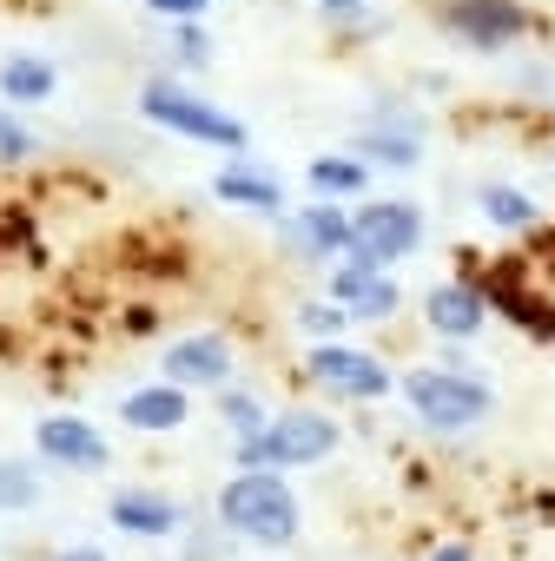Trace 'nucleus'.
Masks as SVG:
<instances>
[{"instance_id": "obj_1", "label": "nucleus", "mask_w": 555, "mask_h": 561, "mask_svg": "<svg viewBox=\"0 0 555 561\" xmlns=\"http://www.w3.org/2000/svg\"><path fill=\"white\" fill-rule=\"evenodd\" d=\"M218 528L258 548H285L298 541V495L285 489L278 469H238L218 489Z\"/></svg>"}, {"instance_id": "obj_2", "label": "nucleus", "mask_w": 555, "mask_h": 561, "mask_svg": "<svg viewBox=\"0 0 555 561\" xmlns=\"http://www.w3.org/2000/svg\"><path fill=\"white\" fill-rule=\"evenodd\" d=\"M469 285L483 291V305L496 318H509L516 331H529L535 344H555V285H542V264L529 257H496L489 271H476Z\"/></svg>"}, {"instance_id": "obj_3", "label": "nucleus", "mask_w": 555, "mask_h": 561, "mask_svg": "<svg viewBox=\"0 0 555 561\" xmlns=\"http://www.w3.org/2000/svg\"><path fill=\"white\" fill-rule=\"evenodd\" d=\"M338 416L325 410H278L251 443H238V469H305L338 449Z\"/></svg>"}, {"instance_id": "obj_4", "label": "nucleus", "mask_w": 555, "mask_h": 561, "mask_svg": "<svg viewBox=\"0 0 555 561\" xmlns=\"http://www.w3.org/2000/svg\"><path fill=\"white\" fill-rule=\"evenodd\" d=\"M139 113H146L152 126L179 133V139H199V146H225V152H245V146H251V133H245L225 106L199 100V93L179 87V80H146V87H139Z\"/></svg>"}, {"instance_id": "obj_5", "label": "nucleus", "mask_w": 555, "mask_h": 561, "mask_svg": "<svg viewBox=\"0 0 555 561\" xmlns=\"http://www.w3.org/2000/svg\"><path fill=\"white\" fill-rule=\"evenodd\" d=\"M404 397H410L417 423H430V430H469V423H483V416L496 410L489 383H483L476 370H456V364H423V370H410V377H404Z\"/></svg>"}, {"instance_id": "obj_6", "label": "nucleus", "mask_w": 555, "mask_h": 561, "mask_svg": "<svg viewBox=\"0 0 555 561\" xmlns=\"http://www.w3.org/2000/svg\"><path fill=\"white\" fill-rule=\"evenodd\" d=\"M423 244V211L410 205V198H377V205H358L351 211V264H364V271H384V264H397V257H410Z\"/></svg>"}, {"instance_id": "obj_7", "label": "nucleus", "mask_w": 555, "mask_h": 561, "mask_svg": "<svg viewBox=\"0 0 555 561\" xmlns=\"http://www.w3.org/2000/svg\"><path fill=\"white\" fill-rule=\"evenodd\" d=\"M437 21H443V27H450L463 47H476V54L516 47V41L535 27L522 0H443V8H437Z\"/></svg>"}, {"instance_id": "obj_8", "label": "nucleus", "mask_w": 555, "mask_h": 561, "mask_svg": "<svg viewBox=\"0 0 555 561\" xmlns=\"http://www.w3.org/2000/svg\"><path fill=\"white\" fill-rule=\"evenodd\" d=\"M305 377L344 403H384L390 397V370L371 357V351H351V344H318L305 357Z\"/></svg>"}, {"instance_id": "obj_9", "label": "nucleus", "mask_w": 555, "mask_h": 561, "mask_svg": "<svg viewBox=\"0 0 555 561\" xmlns=\"http://www.w3.org/2000/svg\"><path fill=\"white\" fill-rule=\"evenodd\" d=\"M231 337L218 331H192V337H172L166 357H159V377L179 383V390H231Z\"/></svg>"}, {"instance_id": "obj_10", "label": "nucleus", "mask_w": 555, "mask_h": 561, "mask_svg": "<svg viewBox=\"0 0 555 561\" xmlns=\"http://www.w3.org/2000/svg\"><path fill=\"white\" fill-rule=\"evenodd\" d=\"M34 449H41V462H54V469H73V476H100L106 469V436L87 423V416H41L34 423Z\"/></svg>"}, {"instance_id": "obj_11", "label": "nucleus", "mask_w": 555, "mask_h": 561, "mask_svg": "<svg viewBox=\"0 0 555 561\" xmlns=\"http://www.w3.org/2000/svg\"><path fill=\"white\" fill-rule=\"evenodd\" d=\"M106 515H113L120 535H139V541L185 535V508H179L172 495H159V489H120V495L106 502Z\"/></svg>"}, {"instance_id": "obj_12", "label": "nucleus", "mask_w": 555, "mask_h": 561, "mask_svg": "<svg viewBox=\"0 0 555 561\" xmlns=\"http://www.w3.org/2000/svg\"><path fill=\"white\" fill-rule=\"evenodd\" d=\"M331 305H344V318H364V324H384L397 311V285L384 271H364V264H338L331 271Z\"/></svg>"}, {"instance_id": "obj_13", "label": "nucleus", "mask_w": 555, "mask_h": 561, "mask_svg": "<svg viewBox=\"0 0 555 561\" xmlns=\"http://www.w3.org/2000/svg\"><path fill=\"white\" fill-rule=\"evenodd\" d=\"M192 416V403H185V390L179 383H146V390H126L120 397V423L126 430H139V436H166V430H179Z\"/></svg>"}, {"instance_id": "obj_14", "label": "nucleus", "mask_w": 555, "mask_h": 561, "mask_svg": "<svg viewBox=\"0 0 555 561\" xmlns=\"http://www.w3.org/2000/svg\"><path fill=\"white\" fill-rule=\"evenodd\" d=\"M423 318H430L437 337H456V344H463V337H476V331L489 324V305H483V291L469 285V277H450V285L430 291V311H423Z\"/></svg>"}, {"instance_id": "obj_15", "label": "nucleus", "mask_w": 555, "mask_h": 561, "mask_svg": "<svg viewBox=\"0 0 555 561\" xmlns=\"http://www.w3.org/2000/svg\"><path fill=\"white\" fill-rule=\"evenodd\" d=\"M292 231H298V244H305L312 257H325V264L351 251V211H344V205H331V198H318V205H298Z\"/></svg>"}, {"instance_id": "obj_16", "label": "nucleus", "mask_w": 555, "mask_h": 561, "mask_svg": "<svg viewBox=\"0 0 555 561\" xmlns=\"http://www.w3.org/2000/svg\"><path fill=\"white\" fill-rule=\"evenodd\" d=\"M212 198H218V205L264 211V218H278V211H285V185H278L271 172H258V165H225V172L212 179Z\"/></svg>"}, {"instance_id": "obj_17", "label": "nucleus", "mask_w": 555, "mask_h": 561, "mask_svg": "<svg viewBox=\"0 0 555 561\" xmlns=\"http://www.w3.org/2000/svg\"><path fill=\"white\" fill-rule=\"evenodd\" d=\"M54 87H60V73H54V60H41V54L0 60V100H8V106H41V100H54Z\"/></svg>"}, {"instance_id": "obj_18", "label": "nucleus", "mask_w": 555, "mask_h": 561, "mask_svg": "<svg viewBox=\"0 0 555 561\" xmlns=\"http://www.w3.org/2000/svg\"><path fill=\"white\" fill-rule=\"evenodd\" d=\"M351 159H364V165H390V172H410V165H423V146H417L410 126H371V133L351 139Z\"/></svg>"}, {"instance_id": "obj_19", "label": "nucleus", "mask_w": 555, "mask_h": 561, "mask_svg": "<svg viewBox=\"0 0 555 561\" xmlns=\"http://www.w3.org/2000/svg\"><path fill=\"white\" fill-rule=\"evenodd\" d=\"M305 179H312V192H318V198H358V192L371 185V165H364V159H351V152H318Z\"/></svg>"}, {"instance_id": "obj_20", "label": "nucleus", "mask_w": 555, "mask_h": 561, "mask_svg": "<svg viewBox=\"0 0 555 561\" xmlns=\"http://www.w3.org/2000/svg\"><path fill=\"white\" fill-rule=\"evenodd\" d=\"M483 218L496 231H542V205L529 192H516V185H489L483 192Z\"/></svg>"}, {"instance_id": "obj_21", "label": "nucleus", "mask_w": 555, "mask_h": 561, "mask_svg": "<svg viewBox=\"0 0 555 561\" xmlns=\"http://www.w3.org/2000/svg\"><path fill=\"white\" fill-rule=\"evenodd\" d=\"M218 416H225V430H231L238 443H251V436L271 423V410H264L258 397H245V390H218Z\"/></svg>"}, {"instance_id": "obj_22", "label": "nucleus", "mask_w": 555, "mask_h": 561, "mask_svg": "<svg viewBox=\"0 0 555 561\" xmlns=\"http://www.w3.org/2000/svg\"><path fill=\"white\" fill-rule=\"evenodd\" d=\"M41 502V469L34 462H0V508H34Z\"/></svg>"}, {"instance_id": "obj_23", "label": "nucleus", "mask_w": 555, "mask_h": 561, "mask_svg": "<svg viewBox=\"0 0 555 561\" xmlns=\"http://www.w3.org/2000/svg\"><path fill=\"white\" fill-rule=\"evenodd\" d=\"M344 324H351V318H344V305H331V298H318V305H305V311H298V331H305L312 344H338V337H344Z\"/></svg>"}, {"instance_id": "obj_24", "label": "nucleus", "mask_w": 555, "mask_h": 561, "mask_svg": "<svg viewBox=\"0 0 555 561\" xmlns=\"http://www.w3.org/2000/svg\"><path fill=\"white\" fill-rule=\"evenodd\" d=\"M34 159V133L14 119V106H0V165H21Z\"/></svg>"}, {"instance_id": "obj_25", "label": "nucleus", "mask_w": 555, "mask_h": 561, "mask_svg": "<svg viewBox=\"0 0 555 561\" xmlns=\"http://www.w3.org/2000/svg\"><path fill=\"white\" fill-rule=\"evenodd\" d=\"M172 47H179V60H185V67H205V54H212V41H205V27H199V21H179V27H172Z\"/></svg>"}, {"instance_id": "obj_26", "label": "nucleus", "mask_w": 555, "mask_h": 561, "mask_svg": "<svg viewBox=\"0 0 555 561\" xmlns=\"http://www.w3.org/2000/svg\"><path fill=\"white\" fill-rule=\"evenodd\" d=\"M139 8H146V14H159V21H172V27H179V21H199V14H205V8H212V0H139Z\"/></svg>"}, {"instance_id": "obj_27", "label": "nucleus", "mask_w": 555, "mask_h": 561, "mask_svg": "<svg viewBox=\"0 0 555 561\" xmlns=\"http://www.w3.org/2000/svg\"><path fill=\"white\" fill-rule=\"evenodd\" d=\"M318 8H325V21H364L371 0H318Z\"/></svg>"}, {"instance_id": "obj_28", "label": "nucleus", "mask_w": 555, "mask_h": 561, "mask_svg": "<svg viewBox=\"0 0 555 561\" xmlns=\"http://www.w3.org/2000/svg\"><path fill=\"white\" fill-rule=\"evenodd\" d=\"M430 561H476V548H469V541H437Z\"/></svg>"}, {"instance_id": "obj_29", "label": "nucleus", "mask_w": 555, "mask_h": 561, "mask_svg": "<svg viewBox=\"0 0 555 561\" xmlns=\"http://www.w3.org/2000/svg\"><path fill=\"white\" fill-rule=\"evenodd\" d=\"M54 561H106L100 548H67V554H54Z\"/></svg>"}]
</instances>
